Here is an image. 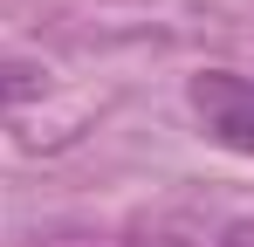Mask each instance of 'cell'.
Segmentation results:
<instances>
[{"label": "cell", "mask_w": 254, "mask_h": 247, "mask_svg": "<svg viewBox=\"0 0 254 247\" xmlns=\"http://www.w3.org/2000/svg\"><path fill=\"white\" fill-rule=\"evenodd\" d=\"M186 103H192V117L206 124L213 144H227V151L254 158V76L199 69V76L186 82Z\"/></svg>", "instance_id": "6da1fadb"}, {"label": "cell", "mask_w": 254, "mask_h": 247, "mask_svg": "<svg viewBox=\"0 0 254 247\" xmlns=\"http://www.w3.org/2000/svg\"><path fill=\"white\" fill-rule=\"evenodd\" d=\"M206 247H254V220H220L206 234Z\"/></svg>", "instance_id": "7a4b0ae2"}]
</instances>
